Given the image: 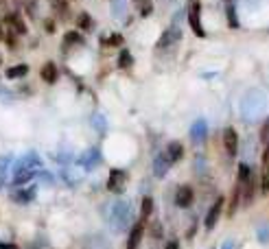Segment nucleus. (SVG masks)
<instances>
[{
  "mask_svg": "<svg viewBox=\"0 0 269 249\" xmlns=\"http://www.w3.org/2000/svg\"><path fill=\"white\" fill-rule=\"evenodd\" d=\"M188 22H191V28H193V33L197 35V38H206V31H203V26H201V5L197 3V0H193L191 3Z\"/></svg>",
  "mask_w": 269,
  "mask_h": 249,
  "instance_id": "f257e3e1",
  "label": "nucleus"
},
{
  "mask_svg": "<svg viewBox=\"0 0 269 249\" xmlns=\"http://www.w3.org/2000/svg\"><path fill=\"white\" fill-rule=\"evenodd\" d=\"M125 184H127V173L121 171V168H114L110 173V179H107V190H112V193H123V190H125Z\"/></svg>",
  "mask_w": 269,
  "mask_h": 249,
  "instance_id": "f03ea898",
  "label": "nucleus"
},
{
  "mask_svg": "<svg viewBox=\"0 0 269 249\" xmlns=\"http://www.w3.org/2000/svg\"><path fill=\"white\" fill-rule=\"evenodd\" d=\"M223 197H219L213 206H210V210H208V214H206V230H215V225H217V221H219V216H221V210H223Z\"/></svg>",
  "mask_w": 269,
  "mask_h": 249,
  "instance_id": "7ed1b4c3",
  "label": "nucleus"
},
{
  "mask_svg": "<svg viewBox=\"0 0 269 249\" xmlns=\"http://www.w3.org/2000/svg\"><path fill=\"white\" fill-rule=\"evenodd\" d=\"M260 190L269 193V142L263 151V160H260Z\"/></svg>",
  "mask_w": 269,
  "mask_h": 249,
  "instance_id": "20e7f679",
  "label": "nucleus"
},
{
  "mask_svg": "<svg viewBox=\"0 0 269 249\" xmlns=\"http://www.w3.org/2000/svg\"><path fill=\"white\" fill-rule=\"evenodd\" d=\"M112 221L116 223V230L125 228V223L129 221V206H127V203H114Z\"/></svg>",
  "mask_w": 269,
  "mask_h": 249,
  "instance_id": "39448f33",
  "label": "nucleus"
},
{
  "mask_svg": "<svg viewBox=\"0 0 269 249\" xmlns=\"http://www.w3.org/2000/svg\"><path fill=\"white\" fill-rule=\"evenodd\" d=\"M223 144H225V151H228V155L230 158H234L236 155V151H238V136H236V131L228 127L223 131Z\"/></svg>",
  "mask_w": 269,
  "mask_h": 249,
  "instance_id": "423d86ee",
  "label": "nucleus"
},
{
  "mask_svg": "<svg viewBox=\"0 0 269 249\" xmlns=\"http://www.w3.org/2000/svg\"><path fill=\"white\" fill-rule=\"evenodd\" d=\"M144 223H147V221H142V219L138 223H134L132 232H129L127 249H138V245H140V240H142V234H144Z\"/></svg>",
  "mask_w": 269,
  "mask_h": 249,
  "instance_id": "0eeeda50",
  "label": "nucleus"
},
{
  "mask_svg": "<svg viewBox=\"0 0 269 249\" xmlns=\"http://www.w3.org/2000/svg\"><path fill=\"white\" fill-rule=\"evenodd\" d=\"M195 199V193H193V188L191 186H180L177 188V193H175V203L180 208H188L193 203Z\"/></svg>",
  "mask_w": 269,
  "mask_h": 249,
  "instance_id": "6e6552de",
  "label": "nucleus"
},
{
  "mask_svg": "<svg viewBox=\"0 0 269 249\" xmlns=\"http://www.w3.org/2000/svg\"><path fill=\"white\" fill-rule=\"evenodd\" d=\"M5 24L9 26V31L18 33V35H24L26 33V24H24V20L20 18L18 13H9V16L5 18Z\"/></svg>",
  "mask_w": 269,
  "mask_h": 249,
  "instance_id": "1a4fd4ad",
  "label": "nucleus"
},
{
  "mask_svg": "<svg viewBox=\"0 0 269 249\" xmlns=\"http://www.w3.org/2000/svg\"><path fill=\"white\" fill-rule=\"evenodd\" d=\"M164 155H166V160H169L171 164H175V162L182 160V155H184V146H182V142H169Z\"/></svg>",
  "mask_w": 269,
  "mask_h": 249,
  "instance_id": "9d476101",
  "label": "nucleus"
},
{
  "mask_svg": "<svg viewBox=\"0 0 269 249\" xmlns=\"http://www.w3.org/2000/svg\"><path fill=\"white\" fill-rule=\"evenodd\" d=\"M40 77L44 79L46 83H55L57 77H59V72H57V66L53 61H46L44 66H42V70H40Z\"/></svg>",
  "mask_w": 269,
  "mask_h": 249,
  "instance_id": "9b49d317",
  "label": "nucleus"
},
{
  "mask_svg": "<svg viewBox=\"0 0 269 249\" xmlns=\"http://www.w3.org/2000/svg\"><path fill=\"white\" fill-rule=\"evenodd\" d=\"M175 40H180V28H169L162 38H160L158 42V48H166V46H171Z\"/></svg>",
  "mask_w": 269,
  "mask_h": 249,
  "instance_id": "f8f14e48",
  "label": "nucleus"
},
{
  "mask_svg": "<svg viewBox=\"0 0 269 249\" xmlns=\"http://www.w3.org/2000/svg\"><path fill=\"white\" fill-rule=\"evenodd\" d=\"M169 166H171V162L166 160V155L162 153V155H158L156 162H154V173L158 175V177H164L166 171H169Z\"/></svg>",
  "mask_w": 269,
  "mask_h": 249,
  "instance_id": "ddd939ff",
  "label": "nucleus"
},
{
  "mask_svg": "<svg viewBox=\"0 0 269 249\" xmlns=\"http://www.w3.org/2000/svg\"><path fill=\"white\" fill-rule=\"evenodd\" d=\"M5 75L9 77V79H22V77H26V75H28V66H26V64L11 66V68H7Z\"/></svg>",
  "mask_w": 269,
  "mask_h": 249,
  "instance_id": "4468645a",
  "label": "nucleus"
},
{
  "mask_svg": "<svg viewBox=\"0 0 269 249\" xmlns=\"http://www.w3.org/2000/svg\"><path fill=\"white\" fill-rule=\"evenodd\" d=\"M191 136H193V140H195V142H201L203 138H206V122H203V120H197V122H195V124H193Z\"/></svg>",
  "mask_w": 269,
  "mask_h": 249,
  "instance_id": "2eb2a0df",
  "label": "nucleus"
},
{
  "mask_svg": "<svg viewBox=\"0 0 269 249\" xmlns=\"http://www.w3.org/2000/svg\"><path fill=\"white\" fill-rule=\"evenodd\" d=\"M77 26L81 28V31H90L92 28V18L88 16V13H79V18H77Z\"/></svg>",
  "mask_w": 269,
  "mask_h": 249,
  "instance_id": "dca6fc26",
  "label": "nucleus"
},
{
  "mask_svg": "<svg viewBox=\"0 0 269 249\" xmlns=\"http://www.w3.org/2000/svg\"><path fill=\"white\" fill-rule=\"evenodd\" d=\"M151 212H154V199H151V197H144L142 199V216H140L142 221H147Z\"/></svg>",
  "mask_w": 269,
  "mask_h": 249,
  "instance_id": "f3484780",
  "label": "nucleus"
},
{
  "mask_svg": "<svg viewBox=\"0 0 269 249\" xmlns=\"http://www.w3.org/2000/svg\"><path fill=\"white\" fill-rule=\"evenodd\" d=\"M250 177H252L250 166H247L245 162H243V164H238V181H236V184H245V181L250 179Z\"/></svg>",
  "mask_w": 269,
  "mask_h": 249,
  "instance_id": "a211bd4d",
  "label": "nucleus"
},
{
  "mask_svg": "<svg viewBox=\"0 0 269 249\" xmlns=\"http://www.w3.org/2000/svg\"><path fill=\"white\" fill-rule=\"evenodd\" d=\"M64 42L66 44H83V38H81V33H77V31H68L64 35Z\"/></svg>",
  "mask_w": 269,
  "mask_h": 249,
  "instance_id": "6ab92c4d",
  "label": "nucleus"
},
{
  "mask_svg": "<svg viewBox=\"0 0 269 249\" xmlns=\"http://www.w3.org/2000/svg\"><path fill=\"white\" fill-rule=\"evenodd\" d=\"M132 53H129V50H123L121 53V57H118V68H129V66H132Z\"/></svg>",
  "mask_w": 269,
  "mask_h": 249,
  "instance_id": "aec40b11",
  "label": "nucleus"
},
{
  "mask_svg": "<svg viewBox=\"0 0 269 249\" xmlns=\"http://www.w3.org/2000/svg\"><path fill=\"white\" fill-rule=\"evenodd\" d=\"M53 5H55V11L59 13L62 18L68 16V3H66V0H53Z\"/></svg>",
  "mask_w": 269,
  "mask_h": 249,
  "instance_id": "412c9836",
  "label": "nucleus"
},
{
  "mask_svg": "<svg viewBox=\"0 0 269 249\" xmlns=\"http://www.w3.org/2000/svg\"><path fill=\"white\" fill-rule=\"evenodd\" d=\"M103 42L110 44V46H121V44H123V35H121V33H112L110 38L103 40Z\"/></svg>",
  "mask_w": 269,
  "mask_h": 249,
  "instance_id": "4be33fe9",
  "label": "nucleus"
},
{
  "mask_svg": "<svg viewBox=\"0 0 269 249\" xmlns=\"http://www.w3.org/2000/svg\"><path fill=\"white\" fill-rule=\"evenodd\" d=\"M228 16H230V26H232V28H236V26H238V20H236V16H234V9H232V7L228 9Z\"/></svg>",
  "mask_w": 269,
  "mask_h": 249,
  "instance_id": "5701e85b",
  "label": "nucleus"
},
{
  "mask_svg": "<svg viewBox=\"0 0 269 249\" xmlns=\"http://www.w3.org/2000/svg\"><path fill=\"white\" fill-rule=\"evenodd\" d=\"M258 238L263 240V243H267V240H269V228H267V225H265V230L263 228L258 230Z\"/></svg>",
  "mask_w": 269,
  "mask_h": 249,
  "instance_id": "b1692460",
  "label": "nucleus"
},
{
  "mask_svg": "<svg viewBox=\"0 0 269 249\" xmlns=\"http://www.w3.org/2000/svg\"><path fill=\"white\" fill-rule=\"evenodd\" d=\"M7 46H9V48H16V38L11 35V31L7 33Z\"/></svg>",
  "mask_w": 269,
  "mask_h": 249,
  "instance_id": "393cba45",
  "label": "nucleus"
},
{
  "mask_svg": "<svg viewBox=\"0 0 269 249\" xmlns=\"http://www.w3.org/2000/svg\"><path fill=\"white\" fill-rule=\"evenodd\" d=\"M260 138H263V140H265V142L269 140V120L265 122V129H263V131H260Z\"/></svg>",
  "mask_w": 269,
  "mask_h": 249,
  "instance_id": "a878e982",
  "label": "nucleus"
},
{
  "mask_svg": "<svg viewBox=\"0 0 269 249\" xmlns=\"http://www.w3.org/2000/svg\"><path fill=\"white\" fill-rule=\"evenodd\" d=\"M166 249H180V243H177V240H169V245H166Z\"/></svg>",
  "mask_w": 269,
  "mask_h": 249,
  "instance_id": "bb28decb",
  "label": "nucleus"
},
{
  "mask_svg": "<svg viewBox=\"0 0 269 249\" xmlns=\"http://www.w3.org/2000/svg\"><path fill=\"white\" fill-rule=\"evenodd\" d=\"M46 31H48V33H53V31H55V24H53L50 20H46Z\"/></svg>",
  "mask_w": 269,
  "mask_h": 249,
  "instance_id": "cd10ccee",
  "label": "nucleus"
},
{
  "mask_svg": "<svg viewBox=\"0 0 269 249\" xmlns=\"http://www.w3.org/2000/svg\"><path fill=\"white\" fill-rule=\"evenodd\" d=\"M0 249H18L16 245H7V243H0Z\"/></svg>",
  "mask_w": 269,
  "mask_h": 249,
  "instance_id": "c85d7f7f",
  "label": "nucleus"
},
{
  "mask_svg": "<svg viewBox=\"0 0 269 249\" xmlns=\"http://www.w3.org/2000/svg\"><path fill=\"white\" fill-rule=\"evenodd\" d=\"M221 249H234V243H232V240H230V243H225Z\"/></svg>",
  "mask_w": 269,
  "mask_h": 249,
  "instance_id": "c756f323",
  "label": "nucleus"
}]
</instances>
